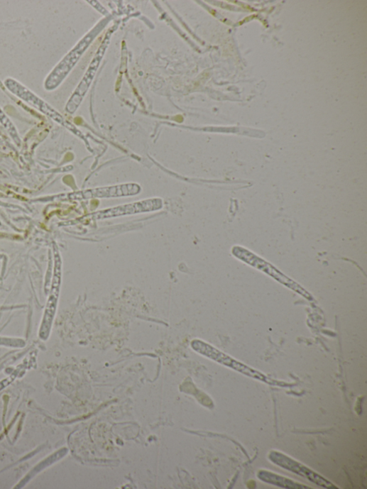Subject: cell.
Segmentation results:
<instances>
[{
  "label": "cell",
  "mask_w": 367,
  "mask_h": 489,
  "mask_svg": "<svg viewBox=\"0 0 367 489\" xmlns=\"http://www.w3.org/2000/svg\"><path fill=\"white\" fill-rule=\"evenodd\" d=\"M14 378H10L7 380H5L2 382H0V391L3 390L5 388L9 386L13 381Z\"/></svg>",
  "instance_id": "obj_10"
},
{
  "label": "cell",
  "mask_w": 367,
  "mask_h": 489,
  "mask_svg": "<svg viewBox=\"0 0 367 489\" xmlns=\"http://www.w3.org/2000/svg\"><path fill=\"white\" fill-rule=\"evenodd\" d=\"M140 187L137 185L130 184L106 188L92 189L87 192V197H110L124 195H131L138 193Z\"/></svg>",
  "instance_id": "obj_6"
},
{
  "label": "cell",
  "mask_w": 367,
  "mask_h": 489,
  "mask_svg": "<svg viewBox=\"0 0 367 489\" xmlns=\"http://www.w3.org/2000/svg\"><path fill=\"white\" fill-rule=\"evenodd\" d=\"M0 121L5 125L6 127L11 131V134L15 132V128L13 124L10 122L7 116L4 114L1 109H0Z\"/></svg>",
  "instance_id": "obj_9"
},
{
  "label": "cell",
  "mask_w": 367,
  "mask_h": 489,
  "mask_svg": "<svg viewBox=\"0 0 367 489\" xmlns=\"http://www.w3.org/2000/svg\"><path fill=\"white\" fill-rule=\"evenodd\" d=\"M6 85L10 89L11 92L16 94L22 99L33 104L34 106L38 108L40 110L45 112V114H48V115L50 114L53 116L54 113L53 111V109H51L47 104H45L36 96L33 94L31 92H29V90L26 89L21 84L13 80L9 79L7 82H6Z\"/></svg>",
  "instance_id": "obj_5"
},
{
  "label": "cell",
  "mask_w": 367,
  "mask_h": 489,
  "mask_svg": "<svg viewBox=\"0 0 367 489\" xmlns=\"http://www.w3.org/2000/svg\"><path fill=\"white\" fill-rule=\"evenodd\" d=\"M269 458L274 463L278 466L287 469L292 473H295L300 475L313 483L317 484L319 486L324 487L326 488L336 489L338 488L332 483L327 480L326 478L315 473L310 468L306 467L302 463L291 459L290 458L285 456L277 451H272Z\"/></svg>",
  "instance_id": "obj_3"
},
{
  "label": "cell",
  "mask_w": 367,
  "mask_h": 489,
  "mask_svg": "<svg viewBox=\"0 0 367 489\" xmlns=\"http://www.w3.org/2000/svg\"><path fill=\"white\" fill-rule=\"evenodd\" d=\"M258 478L263 481L267 482L268 483L274 484L278 486H281L286 488L290 489H301V488H309L304 485L297 483L290 479L285 478L284 477L280 476L277 474L273 473L266 471H261L258 475Z\"/></svg>",
  "instance_id": "obj_7"
},
{
  "label": "cell",
  "mask_w": 367,
  "mask_h": 489,
  "mask_svg": "<svg viewBox=\"0 0 367 489\" xmlns=\"http://www.w3.org/2000/svg\"><path fill=\"white\" fill-rule=\"evenodd\" d=\"M67 453L66 449H62L59 452L55 453L53 456L45 459L44 461L38 465L34 469L28 473V475L23 479V480L19 484L20 487L24 486L26 483H28L30 479H31L36 473L43 470L45 467L49 466L56 461L59 460Z\"/></svg>",
  "instance_id": "obj_8"
},
{
  "label": "cell",
  "mask_w": 367,
  "mask_h": 489,
  "mask_svg": "<svg viewBox=\"0 0 367 489\" xmlns=\"http://www.w3.org/2000/svg\"><path fill=\"white\" fill-rule=\"evenodd\" d=\"M162 207L161 199H149L106 209V211L96 214L95 217L97 219H105L143 212H150L157 211Z\"/></svg>",
  "instance_id": "obj_4"
},
{
  "label": "cell",
  "mask_w": 367,
  "mask_h": 489,
  "mask_svg": "<svg viewBox=\"0 0 367 489\" xmlns=\"http://www.w3.org/2000/svg\"><path fill=\"white\" fill-rule=\"evenodd\" d=\"M233 253L241 260L245 261L246 263L257 268L261 270H263L265 273H268L274 278L275 280L285 285L288 288L295 291L308 300H312L311 295L307 292L302 287L292 281L291 279L288 278L287 276L284 275L279 270L273 267L270 263H266L265 260L261 259L250 251L241 247H234L233 249Z\"/></svg>",
  "instance_id": "obj_2"
},
{
  "label": "cell",
  "mask_w": 367,
  "mask_h": 489,
  "mask_svg": "<svg viewBox=\"0 0 367 489\" xmlns=\"http://www.w3.org/2000/svg\"><path fill=\"white\" fill-rule=\"evenodd\" d=\"M191 346L194 349V351L197 353L204 357H207L219 364H222L227 367L233 368L235 370L240 372L248 377L265 382L267 383H271L272 382L270 380H269L267 377H265L261 373L256 371L247 367L246 366L236 361V360L231 358L226 354L219 351L218 349L205 343L203 341L195 339L192 341Z\"/></svg>",
  "instance_id": "obj_1"
}]
</instances>
